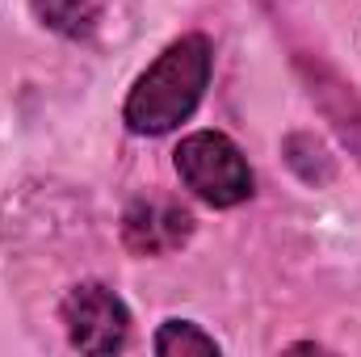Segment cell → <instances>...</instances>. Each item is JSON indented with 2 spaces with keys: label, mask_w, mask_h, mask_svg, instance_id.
Wrapping results in <instances>:
<instances>
[{
  "label": "cell",
  "mask_w": 361,
  "mask_h": 357,
  "mask_svg": "<svg viewBox=\"0 0 361 357\" xmlns=\"http://www.w3.org/2000/svg\"><path fill=\"white\" fill-rule=\"evenodd\" d=\"M214 80V42L202 30L177 34L122 97V126L139 139H164L180 131Z\"/></svg>",
  "instance_id": "6da1fadb"
},
{
  "label": "cell",
  "mask_w": 361,
  "mask_h": 357,
  "mask_svg": "<svg viewBox=\"0 0 361 357\" xmlns=\"http://www.w3.org/2000/svg\"><path fill=\"white\" fill-rule=\"evenodd\" d=\"M173 169L180 185L210 210H235L257 193V173L227 131L206 126L180 135V143L173 147Z\"/></svg>",
  "instance_id": "7a4b0ae2"
},
{
  "label": "cell",
  "mask_w": 361,
  "mask_h": 357,
  "mask_svg": "<svg viewBox=\"0 0 361 357\" xmlns=\"http://www.w3.org/2000/svg\"><path fill=\"white\" fill-rule=\"evenodd\" d=\"M59 324L63 337L76 353H92V357H109L122 353L130 345V303L101 277H85L76 286L63 290L59 298Z\"/></svg>",
  "instance_id": "3957f363"
},
{
  "label": "cell",
  "mask_w": 361,
  "mask_h": 357,
  "mask_svg": "<svg viewBox=\"0 0 361 357\" xmlns=\"http://www.w3.org/2000/svg\"><path fill=\"white\" fill-rule=\"evenodd\" d=\"M193 236H197V219L173 193H139L118 219V240L139 261L173 257L180 248H189Z\"/></svg>",
  "instance_id": "277c9868"
},
{
  "label": "cell",
  "mask_w": 361,
  "mask_h": 357,
  "mask_svg": "<svg viewBox=\"0 0 361 357\" xmlns=\"http://www.w3.org/2000/svg\"><path fill=\"white\" fill-rule=\"evenodd\" d=\"M294 72H298V80L307 89V101L315 105V114L328 122L336 143L349 152V160L361 169V92H357V85L336 63H328L324 55H311V51L294 55Z\"/></svg>",
  "instance_id": "5b68a950"
},
{
  "label": "cell",
  "mask_w": 361,
  "mask_h": 357,
  "mask_svg": "<svg viewBox=\"0 0 361 357\" xmlns=\"http://www.w3.org/2000/svg\"><path fill=\"white\" fill-rule=\"evenodd\" d=\"M281 160L307 189H328L336 181V156L315 131H286L281 135Z\"/></svg>",
  "instance_id": "8992f818"
},
{
  "label": "cell",
  "mask_w": 361,
  "mask_h": 357,
  "mask_svg": "<svg viewBox=\"0 0 361 357\" xmlns=\"http://www.w3.org/2000/svg\"><path fill=\"white\" fill-rule=\"evenodd\" d=\"M30 13L42 30L68 42H89L101 30V0H30Z\"/></svg>",
  "instance_id": "52a82bcc"
},
{
  "label": "cell",
  "mask_w": 361,
  "mask_h": 357,
  "mask_svg": "<svg viewBox=\"0 0 361 357\" xmlns=\"http://www.w3.org/2000/svg\"><path fill=\"white\" fill-rule=\"evenodd\" d=\"M152 353L156 357H219L223 353V341L214 332H206L197 320L169 315L152 332Z\"/></svg>",
  "instance_id": "ba28073f"
},
{
  "label": "cell",
  "mask_w": 361,
  "mask_h": 357,
  "mask_svg": "<svg viewBox=\"0 0 361 357\" xmlns=\"http://www.w3.org/2000/svg\"><path fill=\"white\" fill-rule=\"evenodd\" d=\"M286 353H332V349H328L324 341H290Z\"/></svg>",
  "instance_id": "9c48e42d"
}]
</instances>
